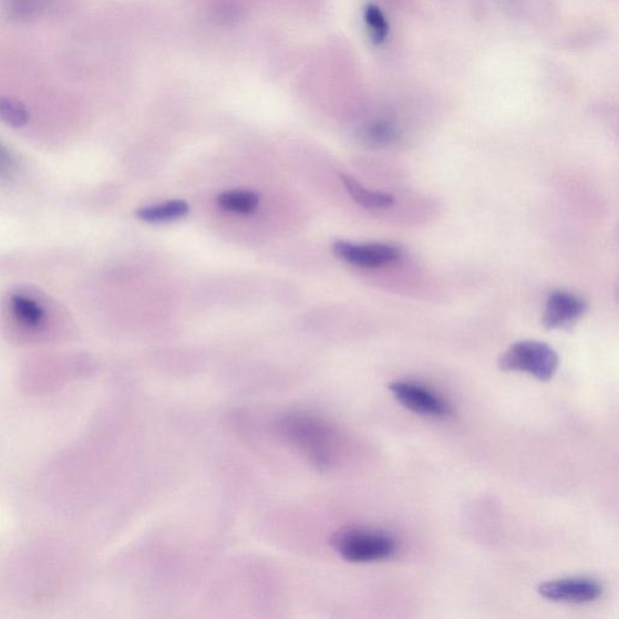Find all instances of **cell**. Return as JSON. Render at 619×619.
Instances as JSON below:
<instances>
[{
	"mask_svg": "<svg viewBox=\"0 0 619 619\" xmlns=\"http://www.w3.org/2000/svg\"><path fill=\"white\" fill-rule=\"evenodd\" d=\"M16 168L14 156L0 143V177H11L16 173Z\"/></svg>",
	"mask_w": 619,
	"mask_h": 619,
	"instance_id": "2e32d148",
	"label": "cell"
},
{
	"mask_svg": "<svg viewBox=\"0 0 619 619\" xmlns=\"http://www.w3.org/2000/svg\"><path fill=\"white\" fill-rule=\"evenodd\" d=\"M586 301L572 293L556 291L549 295L543 323L547 329H569L587 312Z\"/></svg>",
	"mask_w": 619,
	"mask_h": 619,
	"instance_id": "ba28073f",
	"label": "cell"
},
{
	"mask_svg": "<svg viewBox=\"0 0 619 619\" xmlns=\"http://www.w3.org/2000/svg\"><path fill=\"white\" fill-rule=\"evenodd\" d=\"M393 398L413 413L445 419L453 415V407L441 394L413 381H393L389 386Z\"/></svg>",
	"mask_w": 619,
	"mask_h": 619,
	"instance_id": "277c9868",
	"label": "cell"
},
{
	"mask_svg": "<svg viewBox=\"0 0 619 619\" xmlns=\"http://www.w3.org/2000/svg\"><path fill=\"white\" fill-rule=\"evenodd\" d=\"M60 0H0L4 17L19 23H30L58 10Z\"/></svg>",
	"mask_w": 619,
	"mask_h": 619,
	"instance_id": "9c48e42d",
	"label": "cell"
},
{
	"mask_svg": "<svg viewBox=\"0 0 619 619\" xmlns=\"http://www.w3.org/2000/svg\"><path fill=\"white\" fill-rule=\"evenodd\" d=\"M333 545L342 559L355 564L386 560L398 550L396 539L390 534L363 528L338 533Z\"/></svg>",
	"mask_w": 619,
	"mask_h": 619,
	"instance_id": "7a4b0ae2",
	"label": "cell"
},
{
	"mask_svg": "<svg viewBox=\"0 0 619 619\" xmlns=\"http://www.w3.org/2000/svg\"><path fill=\"white\" fill-rule=\"evenodd\" d=\"M189 209L190 207L186 202L174 200L138 208L136 216L140 220L147 223H165L187 216Z\"/></svg>",
	"mask_w": 619,
	"mask_h": 619,
	"instance_id": "7c38bea8",
	"label": "cell"
},
{
	"mask_svg": "<svg viewBox=\"0 0 619 619\" xmlns=\"http://www.w3.org/2000/svg\"><path fill=\"white\" fill-rule=\"evenodd\" d=\"M260 202L259 194L251 190H234L220 194L218 205L234 214H252Z\"/></svg>",
	"mask_w": 619,
	"mask_h": 619,
	"instance_id": "4fadbf2b",
	"label": "cell"
},
{
	"mask_svg": "<svg viewBox=\"0 0 619 619\" xmlns=\"http://www.w3.org/2000/svg\"><path fill=\"white\" fill-rule=\"evenodd\" d=\"M537 591L539 596L550 601L587 603L601 598L603 588L597 579L569 577L541 584Z\"/></svg>",
	"mask_w": 619,
	"mask_h": 619,
	"instance_id": "52a82bcc",
	"label": "cell"
},
{
	"mask_svg": "<svg viewBox=\"0 0 619 619\" xmlns=\"http://www.w3.org/2000/svg\"><path fill=\"white\" fill-rule=\"evenodd\" d=\"M333 252L349 265L364 269L388 267L398 262L402 257L400 247L388 244L358 245L337 241L333 245Z\"/></svg>",
	"mask_w": 619,
	"mask_h": 619,
	"instance_id": "8992f818",
	"label": "cell"
},
{
	"mask_svg": "<svg viewBox=\"0 0 619 619\" xmlns=\"http://www.w3.org/2000/svg\"><path fill=\"white\" fill-rule=\"evenodd\" d=\"M342 183L353 202L369 209H385L394 204V197L388 193L369 190L362 184L349 176H341Z\"/></svg>",
	"mask_w": 619,
	"mask_h": 619,
	"instance_id": "8fae6325",
	"label": "cell"
},
{
	"mask_svg": "<svg viewBox=\"0 0 619 619\" xmlns=\"http://www.w3.org/2000/svg\"><path fill=\"white\" fill-rule=\"evenodd\" d=\"M278 431L313 466L327 470L334 465L338 437L322 419L305 413L288 414L279 421Z\"/></svg>",
	"mask_w": 619,
	"mask_h": 619,
	"instance_id": "6da1fadb",
	"label": "cell"
},
{
	"mask_svg": "<svg viewBox=\"0 0 619 619\" xmlns=\"http://www.w3.org/2000/svg\"><path fill=\"white\" fill-rule=\"evenodd\" d=\"M401 136L400 127L388 117L376 118L369 123L362 131L361 138L368 147L385 148L391 146Z\"/></svg>",
	"mask_w": 619,
	"mask_h": 619,
	"instance_id": "30bf717a",
	"label": "cell"
},
{
	"mask_svg": "<svg viewBox=\"0 0 619 619\" xmlns=\"http://www.w3.org/2000/svg\"><path fill=\"white\" fill-rule=\"evenodd\" d=\"M364 23L369 38L371 41L379 45L383 44L389 37V22L384 12L374 4H369L364 9Z\"/></svg>",
	"mask_w": 619,
	"mask_h": 619,
	"instance_id": "5bb4252c",
	"label": "cell"
},
{
	"mask_svg": "<svg viewBox=\"0 0 619 619\" xmlns=\"http://www.w3.org/2000/svg\"><path fill=\"white\" fill-rule=\"evenodd\" d=\"M8 309L12 320L22 331L42 333L48 326L50 311L43 296L30 288H19L8 297Z\"/></svg>",
	"mask_w": 619,
	"mask_h": 619,
	"instance_id": "5b68a950",
	"label": "cell"
},
{
	"mask_svg": "<svg viewBox=\"0 0 619 619\" xmlns=\"http://www.w3.org/2000/svg\"><path fill=\"white\" fill-rule=\"evenodd\" d=\"M30 117V112L22 102L0 96V121L12 127H23L29 124Z\"/></svg>",
	"mask_w": 619,
	"mask_h": 619,
	"instance_id": "9a60e30c",
	"label": "cell"
},
{
	"mask_svg": "<svg viewBox=\"0 0 619 619\" xmlns=\"http://www.w3.org/2000/svg\"><path fill=\"white\" fill-rule=\"evenodd\" d=\"M558 367V353L545 342L533 340L516 342L498 360L502 371L528 373L539 381L555 376Z\"/></svg>",
	"mask_w": 619,
	"mask_h": 619,
	"instance_id": "3957f363",
	"label": "cell"
}]
</instances>
